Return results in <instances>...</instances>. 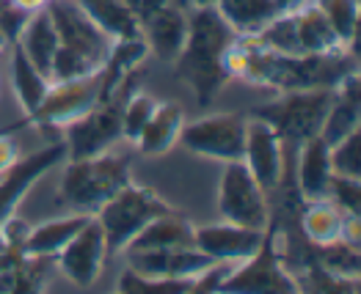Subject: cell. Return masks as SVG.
Listing matches in <instances>:
<instances>
[{
    "label": "cell",
    "instance_id": "1",
    "mask_svg": "<svg viewBox=\"0 0 361 294\" xmlns=\"http://www.w3.org/2000/svg\"><path fill=\"white\" fill-rule=\"evenodd\" d=\"M235 36L238 33L226 25L218 8H193L188 14V41L174 66L182 83L193 89L202 108L210 105L218 91L229 83L221 69V56L235 41Z\"/></svg>",
    "mask_w": 361,
    "mask_h": 294
},
{
    "label": "cell",
    "instance_id": "2",
    "mask_svg": "<svg viewBox=\"0 0 361 294\" xmlns=\"http://www.w3.org/2000/svg\"><path fill=\"white\" fill-rule=\"evenodd\" d=\"M47 11L59 33V50L50 69V83L97 75L111 56L114 41L80 11L75 0H50Z\"/></svg>",
    "mask_w": 361,
    "mask_h": 294
},
{
    "label": "cell",
    "instance_id": "3",
    "mask_svg": "<svg viewBox=\"0 0 361 294\" xmlns=\"http://www.w3.org/2000/svg\"><path fill=\"white\" fill-rule=\"evenodd\" d=\"M130 184V157L119 151H105L86 160H69L59 184L61 204L72 212L97 215L99 206L108 204L121 187Z\"/></svg>",
    "mask_w": 361,
    "mask_h": 294
},
{
    "label": "cell",
    "instance_id": "4",
    "mask_svg": "<svg viewBox=\"0 0 361 294\" xmlns=\"http://www.w3.org/2000/svg\"><path fill=\"white\" fill-rule=\"evenodd\" d=\"M166 212H171V206L154 190L130 181L108 204L99 206V212L94 217L105 231L108 253H124L127 245L141 234L154 217H160Z\"/></svg>",
    "mask_w": 361,
    "mask_h": 294
},
{
    "label": "cell",
    "instance_id": "5",
    "mask_svg": "<svg viewBox=\"0 0 361 294\" xmlns=\"http://www.w3.org/2000/svg\"><path fill=\"white\" fill-rule=\"evenodd\" d=\"M336 91L334 89H301V91H281V96L271 99L268 105L257 108L254 116L268 121L279 132L281 141L298 143L320 135L323 118L331 108Z\"/></svg>",
    "mask_w": 361,
    "mask_h": 294
},
{
    "label": "cell",
    "instance_id": "6",
    "mask_svg": "<svg viewBox=\"0 0 361 294\" xmlns=\"http://www.w3.org/2000/svg\"><path fill=\"white\" fill-rule=\"evenodd\" d=\"M138 75V72H135ZM130 75L116 94H111L108 99H102L94 110L78 121L63 127V146H66V160H86L105 154L121 141V105L124 99L133 94V77Z\"/></svg>",
    "mask_w": 361,
    "mask_h": 294
},
{
    "label": "cell",
    "instance_id": "7",
    "mask_svg": "<svg viewBox=\"0 0 361 294\" xmlns=\"http://www.w3.org/2000/svg\"><path fill=\"white\" fill-rule=\"evenodd\" d=\"M218 215L221 220L243 226V229L268 231L271 209H268L265 190L248 174L243 160L224 165V174L218 181Z\"/></svg>",
    "mask_w": 361,
    "mask_h": 294
},
{
    "label": "cell",
    "instance_id": "8",
    "mask_svg": "<svg viewBox=\"0 0 361 294\" xmlns=\"http://www.w3.org/2000/svg\"><path fill=\"white\" fill-rule=\"evenodd\" d=\"M243 138H245V116L240 113H212L182 124V146L199 157L218 162H238L243 160Z\"/></svg>",
    "mask_w": 361,
    "mask_h": 294
},
{
    "label": "cell",
    "instance_id": "9",
    "mask_svg": "<svg viewBox=\"0 0 361 294\" xmlns=\"http://www.w3.org/2000/svg\"><path fill=\"white\" fill-rule=\"evenodd\" d=\"M99 102H102V75L97 72L78 80L50 83L47 96L42 99L39 110L30 118L44 129H63L66 124L94 110Z\"/></svg>",
    "mask_w": 361,
    "mask_h": 294
},
{
    "label": "cell",
    "instance_id": "10",
    "mask_svg": "<svg viewBox=\"0 0 361 294\" xmlns=\"http://www.w3.org/2000/svg\"><path fill=\"white\" fill-rule=\"evenodd\" d=\"M243 165L257 179V184L271 193L279 187L284 174V141L268 121L251 116L245 118V138H243Z\"/></svg>",
    "mask_w": 361,
    "mask_h": 294
},
{
    "label": "cell",
    "instance_id": "11",
    "mask_svg": "<svg viewBox=\"0 0 361 294\" xmlns=\"http://www.w3.org/2000/svg\"><path fill=\"white\" fill-rule=\"evenodd\" d=\"M221 294H298L295 281L290 272L279 264L268 248H262L257 256L245 259L238 267H232L221 286Z\"/></svg>",
    "mask_w": 361,
    "mask_h": 294
},
{
    "label": "cell",
    "instance_id": "12",
    "mask_svg": "<svg viewBox=\"0 0 361 294\" xmlns=\"http://www.w3.org/2000/svg\"><path fill=\"white\" fill-rule=\"evenodd\" d=\"M265 239L268 231L243 229L226 220L212 226H193V248L207 253L215 264H240L265 248Z\"/></svg>",
    "mask_w": 361,
    "mask_h": 294
},
{
    "label": "cell",
    "instance_id": "13",
    "mask_svg": "<svg viewBox=\"0 0 361 294\" xmlns=\"http://www.w3.org/2000/svg\"><path fill=\"white\" fill-rule=\"evenodd\" d=\"M108 259V242L105 231L97 223V217H89V223L66 242V248L56 256L61 275L72 281L75 286H91L97 283L102 264Z\"/></svg>",
    "mask_w": 361,
    "mask_h": 294
},
{
    "label": "cell",
    "instance_id": "14",
    "mask_svg": "<svg viewBox=\"0 0 361 294\" xmlns=\"http://www.w3.org/2000/svg\"><path fill=\"white\" fill-rule=\"evenodd\" d=\"M66 160V146L63 141H56L53 146L42 148V151H33L30 157H20L3 177H0V220L14 215L17 204L25 198L30 187L44 177L53 165H59Z\"/></svg>",
    "mask_w": 361,
    "mask_h": 294
},
{
    "label": "cell",
    "instance_id": "15",
    "mask_svg": "<svg viewBox=\"0 0 361 294\" xmlns=\"http://www.w3.org/2000/svg\"><path fill=\"white\" fill-rule=\"evenodd\" d=\"M141 36L147 41L152 56L166 63L180 58L182 47L188 41V11L180 0H169L163 8H157L152 17L141 23Z\"/></svg>",
    "mask_w": 361,
    "mask_h": 294
},
{
    "label": "cell",
    "instance_id": "16",
    "mask_svg": "<svg viewBox=\"0 0 361 294\" xmlns=\"http://www.w3.org/2000/svg\"><path fill=\"white\" fill-rule=\"evenodd\" d=\"M334 168H331V146L314 135L298 146V190L306 201H320L329 196Z\"/></svg>",
    "mask_w": 361,
    "mask_h": 294
},
{
    "label": "cell",
    "instance_id": "17",
    "mask_svg": "<svg viewBox=\"0 0 361 294\" xmlns=\"http://www.w3.org/2000/svg\"><path fill=\"white\" fill-rule=\"evenodd\" d=\"M14 44L25 53V58L42 72L50 77V69H53V58H56V50H59V33H56V25H53V17L47 8L42 11H33L25 17L23 28L17 33Z\"/></svg>",
    "mask_w": 361,
    "mask_h": 294
},
{
    "label": "cell",
    "instance_id": "18",
    "mask_svg": "<svg viewBox=\"0 0 361 294\" xmlns=\"http://www.w3.org/2000/svg\"><path fill=\"white\" fill-rule=\"evenodd\" d=\"M89 217H94V215L72 212L66 217H56V220H47L42 226L30 229L25 245L20 248V253L28 256V259H56L66 248V242L89 223Z\"/></svg>",
    "mask_w": 361,
    "mask_h": 294
},
{
    "label": "cell",
    "instance_id": "19",
    "mask_svg": "<svg viewBox=\"0 0 361 294\" xmlns=\"http://www.w3.org/2000/svg\"><path fill=\"white\" fill-rule=\"evenodd\" d=\"M182 124H185V110L177 102H160L157 110L152 113L147 127L141 129L135 146L147 157H160L166 151H171L174 143L180 141Z\"/></svg>",
    "mask_w": 361,
    "mask_h": 294
},
{
    "label": "cell",
    "instance_id": "20",
    "mask_svg": "<svg viewBox=\"0 0 361 294\" xmlns=\"http://www.w3.org/2000/svg\"><path fill=\"white\" fill-rule=\"evenodd\" d=\"M75 3L111 41L141 39V23L135 20V14L127 8L124 0H75Z\"/></svg>",
    "mask_w": 361,
    "mask_h": 294
},
{
    "label": "cell",
    "instance_id": "21",
    "mask_svg": "<svg viewBox=\"0 0 361 294\" xmlns=\"http://www.w3.org/2000/svg\"><path fill=\"white\" fill-rule=\"evenodd\" d=\"M188 245H193V226L180 215L166 212V215L154 217L149 226L127 245V250H177V248H188Z\"/></svg>",
    "mask_w": 361,
    "mask_h": 294
},
{
    "label": "cell",
    "instance_id": "22",
    "mask_svg": "<svg viewBox=\"0 0 361 294\" xmlns=\"http://www.w3.org/2000/svg\"><path fill=\"white\" fill-rule=\"evenodd\" d=\"M295 28H298L301 56H331L339 50H348L339 44L336 33L323 17V11L314 6V0H309L303 8L295 11Z\"/></svg>",
    "mask_w": 361,
    "mask_h": 294
},
{
    "label": "cell",
    "instance_id": "23",
    "mask_svg": "<svg viewBox=\"0 0 361 294\" xmlns=\"http://www.w3.org/2000/svg\"><path fill=\"white\" fill-rule=\"evenodd\" d=\"M215 8L238 36H254L281 14L273 0H215Z\"/></svg>",
    "mask_w": 361,
    "mask_h": 294
},
{
    "label": "cell",
    "instance_id": "24",
    "mask_svg": "<svg viewBox=\"0 0 361 294\" xmlns=\"http://www.w3.org/2000/svg\"><path fill=\"white\" fill-rule=\"evenodd\" d=\"M11 86H14V94H17V102L23 105L25 116H33L42 105V99L47 96V89H50V77L42 75L28 58L25 53L14 44L11 47Z\"/></svg>",
    "mask_w": 361,
    "mask_h": 294
},
{
    "label": "cell",
    "instance_id": "25",
    "mask_svg": "<svg viewBox=\"0 0 361 294\" xmlns=\"http://www.w3.org/2000/svg\"><path fill=\"white\" fill-rule=\"evenodd\" d=\"M342 223H345V212L336 204H331L329 198H320V201H309L306 212H303V234L309 236L314 245L326 248L339 242L342 236Z\"/></svg>",
    "mask_w": 361,
    "mask_h": 294
},
{
    "label": "cell",
    "instance_id": "26",
    "mask_svg": "<svg viewBox=\"0 0 361 294\" xmlns=\"http://www.w3.org/2000/svg\"><path fill=\"white\" fill-rule=\"evenodd\" d=\"M262 47L279 56H301L298 44V28H295V11H281L259 33H254Z\"/></svg>",
    "mask_w": 361,
    "mask_h": 294
},
{
    "label": "cell",
    "instance_id": "27",
    "mask_svg": "<svg viewBox=\"0 0 361 294\" xmlns=\"http://www.w3.org/2000/svg\"><path fill=\"white\" fill-rule=\"evenodd\" d=\"M314 6L329 20L339 44L353 50L356 30H359V0H314Z\"/></svg>",
    "mask_w": 361,
    "mask_h": 294
},
{
    "label": "cell",
    "instance_id": "28",
    "mask_svg": "<svg viewBox=\"0 0 361 294\" xmlns=\"http://www.w3.org/2000/svg\"><path fill=\"white\" fill-rule=\"evenodd\" d=\"M157 99L152 94H144V91H133L124 105H121V141H130L135 143L141 129L147 127V121L152 118V113L157 110Z\"/></svg>",
    "mask_w": 361,
    "mask_h": 294
},
{
    "label": "cell",
    "instance_id": "29",
    "mask_svg": "<svg viewBox=\"0 0 361 294\" xmlns=\"http://www.w3.org/2000/svg\"><path fill=\"white\" fill-rule=\"evenodd\" d=\"M196 281L185 278H141L135 272H124L119 278V294H185Z\"/></svg>",
    "mask_w": 361,
    "mask_h": 294
},
{
    "label": "cell",
    "instance_id": "30",
    "mask_svg": "<svg viewBox=\"0 0 361 294\" xmlns=\"http://www.w3.org/2000/svg\"><path fill=\"white\" fill-rule=\"evenodd\" d=\"M210 267H215V262H212L207 253H202L199 248H193V245L169 250V278L196 281V278H202Z\"/></svg>",
    "mask_w": 361,
    "mask_h": 294
},
{
    "label": "cell",
    "instance_id": "31",
    "mask_svg": "<svg viewBox=\"0 0 361 294\" xmlns=\"http://www.w3.org/2000/svg\"><path fill=\"white\" fill-rule=\"evenodd\" d=\"M361 132L356 129L353 135H348L345 141H339L336 146H331V168L336 177H350L361 179Z\"/></svg>",
    "mask_w": 361,
    "mask_h": 294
},
{
    "label": "cell",
    "instance_id": "32",
    "mask_svg": "<svg viewBox=\"0 0 361 294\" xmlns=\"http://www.w3.org/2000/svg\"><path fill=\"white\" fill-rule=\"evenodd\" d=\"M326 269L334 278H345V281H356L359 278V248L345 245V242H334L326 245Z\"/></svg>",
    "mask_w": 361,
    "mask_h": 294
},
{
    "label": "cell",
    "instance_id": "33",
    "mask_svg": "<svg viewBox=\"0 0 361 294\" xmlns=\"http://www.w3.org/2000/svg\"><path fill=\"white\" fill-rule=\"evenodd\" d=\"M331 204H336L345 215H359L361 206V179L350 177H331L329 184V196H326Z\"/></svg>",
    "mask_w": 361,
    "mask_h": 294
},
{
    "label": "cell",
    "instance_id": "34",
    "mask_svg": "<svg viewBox=\"0 0 361 294\" xmlns=\"http://www.w3.org/2000/svg\"><path fill=\"white\" fill-rule=\"evenodd\" d=\"M28 234H30V226L23 220V217L8 215V217H3V220H0V236H3V245H6V248L20 250V248L25 245Z\"/></svg>",
    "mask_w": 361,
    "mask_h": 294
},
{
    "label": "cell",
    "instance_id": "35",
    "mask_svg": "<svg viewBox=\"0 0 361 294\" xmlns=\"http://www.w3.org/2000/svg\"><path fill=\"white\" fill-rule=\"evenodd\" d=\"M20 160V148L11 135H0V177Z\"/></svg>",
    "mask_w": 361,
    "mask_h": 294
},
{
    "label": "cell",
    "instance_id": "36",
    "mask_svg": "<svg viewBox=\"0 0 361 294\" xmlns=\"http://www.w3.org/2000/svg\"><path fill=\"white\" fill-rule=\"evenodd\" d=\"M339 242L353 245V248H359V245H361V217H359V215H345V223H342V236H339Z\"/></svg>",
    "mask_w": 361,
    "mask_h": 294
},
{
    "label": "cell",
    "instance_id": "37",
    "mask_svg": "<svg viewBox=\"0 0 361 294\" xmlns=\"http://www.w3.org/2000/svg\"><path fill=\"white\" fill-rule=\"evenodd\" d=\"M124 3H127V8L135 14V20H138V23H144V20L152 17L157 8H163L169 0H124Z\"/></svg>",
    "mask_w": 361,
    "mask_h": 294
},
{
    "label": "cell",
    "instance_id": "38",
    "mask_svg": "<svg viewBox=\"0 0 361 294\" xmlns=\"http://www.w3.org/2000/svg\"><path fill=\"white\" fill-rule=\"evenodd\" d=\"M47 3H50V0H8V6L17 8V11H23V14L42 11V8H47Z\"/></svg>",
    "mask_w": 361,
    "mask_h": 294
},
{
    "label": "cell",
    "instance_id": "39",
    "mask_svg": "<svg viewBox=\"0 0 361 294\" xmlns=\"http://www.w3.org/2000/svg\"><path fill=\"white\" fill-rule=\"evenodd\" d=\"M17 253H20V250L0 245V272H6V269H17V262H20Z\"/></svg>",
    "mask_w": 361,
    "mask_h": 294
},
{
    "label": "cell",
    "instance_id": "40",
    "mask_svg": "<svg viewBox=\"0 0 361 294\" xmlns=\"http://www.w3.org/2000/svg\"><path fill=\"white\" fill-rule=\"evenodd\" d=\"M14 289H17V269L0 272V294H14Z\"/></svg>",
    "mask_w": 361,
    "mask_h": 294
},
{
    "label": "cell",
    "instance_id": "41",
    "mask_svg": "<svg viewBox=\"0 0 361 294\" xmlns=\"http://www.w3.org/2000/svg\"><path fill=\"white\" fill-rule=\"evenodd\" d=\"M276 6H279V11H298V8H303L309 0H273Z\"/></svg>",
    "mask_w": 361,
    "mask_h": 294
},
{
    "label": "cell",
    "instance_id": "42",
    "mask_svg": "<svg viewBox=\"0 0 361 294\" xmlns=\"http://www.w3.org/2000/svg\"><path fill=\"white\" fill-rule=\"evenodd\" d=\"M193 8H215V0H185Z\"/></svg>",
    "mask_w": 361,
    "mask_h": 294
},
{
    "label": "cell",
    "instance_id": "43",
    "mask_svg": "<svg viewBox=\"0 0 361 294\" xmlns=\"http://www.w3.org/2000/svg\"><path fill=\"white\" fill-rule=\"evenodd\" d=\"M6 44H8V39H6V36H3V30H0V50H3Z\"/></svg>",
    "mask_w": 361,
    "mask_h": 294
},
{
    "label": "cell",
    "instance_id": "44",
    "mask_svg": "<svg viewBox=\"0 0 361 294\" xmlns=\"http://www.w3.org/2000/svg\"><path fill=\"white\" fill-rule=\"evenodd\" d=\"M0 245H3V236H0Z\"/></svg>",
    "mask_w": 361,
    "mask_h": 294
},
{
    "label": "cell",
    "instance_id": "45",
    "mask_svg": "<svg viewBox=\"0 0 361 294\" xmlns=\"http://www.w3.org/2000/svg\"><path fill=\"white\" fill-rule=\"evenodd\" d=\"M212 294H221V292H212Z\"/></svg>",
    "mask_w": 361,
    "mask_h": 294
},
{
    "label": "cell",
    "instance_id": "46",
    "mask_svg": "<svg viewBox=\"0 0 361 294\" xmlns=\"http://www.w3.org/2000/svg\"><path fill=\"white\" fill-rule=\"evenodd\" d=\"M114 294H119V292H114Z\"/></svg>",
    "mask_w": 361,
    "mask_h": 294
}]
</instances>
